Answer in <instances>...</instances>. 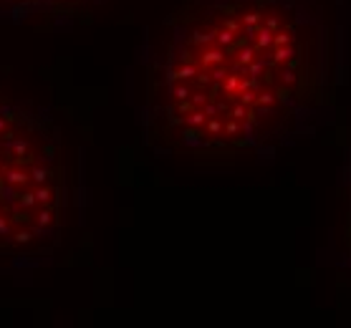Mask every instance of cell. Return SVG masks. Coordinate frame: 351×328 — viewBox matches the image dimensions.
<instances>
[{
	"mask_svg": "<svg viewBox=\"0 0 351 328\" xmlns=\"http://www.w3.org/2000/svg\"><path fill=\"white\" fill-rule=\"evenodd\" d=\"M326 103L329 36L309 0H187L152 56L144 134L172 154H268Z\"/></svg>",
	"mask_w": 351,
	"mask_h": 328,
	"instance_id": "cell-1",
	"label": "cell"
},
{
	"mask_svg": "<svg viewBox=\"0 0 351 328\" xmlns=\"http://www.w3.org/2000/svg\"><path fill=\"white\" fill-rule=\"evenodd\" d=\"M68 172L51 116L0 86V258H43L61 240Z\"/></svg>",
	"mask_w": 351,
	"mask_h": 328,
	"instance_id": "cell-2",
	"label": "cell"
},
{
	"mask_svg": "<svg viewBox=\"0 0 351 328\" xmlns=\"http://www.w3.org/2000/svg\"><path fill=\"white\" fill-rule=\"evenodd\" d=\"M101 0H0V18L28 20L36 16H74Z\"/></svg>",
	"mask_w": 351,
	"mask_h": 328,
	"instance_id": "cell-3",
	"label": "cell"
},
{
	"mask_svg": "<svg viewBox=\"0 0 351 328\" xmlns=\"http://www.w3.org/2000/svg\"><path fill=\"white\" fill-rule=\"evenodd\" d=\"M349 247H351V180H349Z\"/></svg>",
	"mask_w": 351,
	"mask_h": 328,
	"instance_id": "cell-4",
	"label": "cell"
}]
</instances>
